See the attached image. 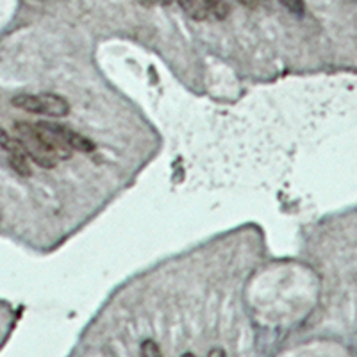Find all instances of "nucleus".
I'll list each match as a JSON object with an SVG mask.
<instances>
[{"mask_svg":"<svg viewBox=\"0 0 357 357\" xmlns=\"http://www.w3.org/2000/svg\"><path fill=\"white\" fill-rule=\"evenodd\" d=\"M15 132L17 139L22 145L24 152L31 161H34L41 168H54L61 159L57 158L52 146L47 143L38 130L36 123L31 122H17L15 123Z\"/></svg>","mask_w":357,"mask_h":357,"instance_id":"1","label":"nucleus"},{"mask_svg":"<svg viewBox=\"0 0 357 357\" xmlns=\"http://www.w3.org/2000/svg\"><path fill=\"white\" fill-rule=\"evenodd\" d=\"M41 114L52 118H63L70 114V102L56 93H40Z\"/></svg>","mask_w":357,"mask_h":357,"instance_id":"2","label":"nucleus"},{"mask_svg":"<svg viewBox=\"0 0 357 357\" xmlns=\"http://www.w3.org/2000/svg\"><path fill=\"white\" fill-rule=\"evenodd\" d=\"M9 165H11L13 170L17 172L18 175H22V177H29V175L33 174V172H31V165H29L27 154L24 152L20 143H18V146L15 151L9 152Z\"/></svg>","mask_w":357,"mask_h":357,"instance_id":"3","label":"nucleus"},{"mask_svg":"<svg viewBox=\"0 0 357 357\" xmlns=\"http://www.w3.org/2000/svg\"><path fill=\"white\" fill-rule=\"evenodd\" d=\"M11 104L22 111L33 114H41V104H40V95H31V93H22L17 97L11 98Z\"/></svg>","mask_w":357,"mask_h":357,"instance_id":"4","label":"nucleus"},{"mask_svg":"<svg viewBox=\"0 0 357 357\" xmlns=\"http://www.w3.org/2000/svg\"><path fill=\"white\" fill-rule=\"evenodd\" d=\"M206 11H207V20H223L227 18L231 13V4L229 0H206Z\"/></svg>","mask_w":357,"mask_h":357,"instance_id":"5","label":"nucleus"},{"mask_svg":"<svg viewBox=\"0 0 357 357\" xmlns=\"http://www.w3.org/2000/svg\"><path fill=\"white\" fill-rule=\"evenodd\" d=\"M177 2L188 17L195 18V20H207L206 0H177Z\"/></svg>","mask_w":357,"mask_h":357,"instance_id":"6","label":"nucleus"},{"mask_svg":"<svg viewBox=\"0 0 357 357\" xmlns=\"http://www.w3.org/2000/svg\"><path fill=\"white\" fill-rule=\"evenodd\" d=\"M279 2L284 6L289 13H293V15H304L305 11L304 0H279Z\"/></svg>","mask_w":357,"mask_h":357,"instance_id":"7","label":"nucleus"},{"mask_svg":"<svg viewBox=\"0 0 357 357\" xmlns=\"http://www.w3.org/2000/svg\"><path fill=\"white\" fill-rule=\"evenodd\" d=\"M0 146L8 152L15 151V149L18 146V139L11 138V136L8 134V130L2 129V127H0Z\"/></svg>","mask_w":357,"mask_h":357,"instance_id":"8","label":"nucleus"},{"mask_svg":"<svg viewBox=\"0 0 357 357\" xmlns=\"http://www.w3.org/2000/svg\"><path fill=\"white\" fill-rule=\"evenodd\" d=\"M142 356L145 357H158L161 356V350H159L158 343L152 340H146L142 343Z\"/></svg>","mask_w":357,"mask_h":357,"instance_id":"9","label":"nucleus"},{"mask_svg":"<svg viewBox=\"0 0 357 357\" xmlns=\"http://www.w3.org/2000/svg\"><path fill=\"white\" fill-rule=\"evenodd\" d=\"M241 4L243 6H248V8H256V2H254V0H240Z\"/></svg>","mask_w":357,"mask_h":357,"instance_id":"10","label":"nucleus"},{"mask_svg":"<svg viewBox=\"0 0 357 357\" xmlns=\"http://www.w3.org/2000/svg\"><path fill=\"white\" fill-rule=\"evenodd\" d=\"M209 356H225V350H211Z\"/></svg>","mask_w":357,"mask_h":357,"instance_id":"11","label":"nucleus"},{"mask_svg":"<svg viewBox=\"0 0 357 357\" xmlns=\"http://www.w3.org/2000/svg\"><path fill=\"white\" fill-rule=\"evenodd\" d=\"M174 0H162V4H172Z\"/></svg>","mask_w":357,"mask_h":357,"instance_id":"12","label":"nucleus"},{"mask_svg":"<svg viewBox=\"0 0 357 357\" xmlns=\"http://www.w3.org/2000/svg\"><path fill=\"white\" fill-rule=\"evenodd\" d=\"M256 4H261V2H268V0H254Z\"/></svg>","mask_w":357,"mask_h":357,"instance_id":"13","label":"nucleus"}]
</instances>
